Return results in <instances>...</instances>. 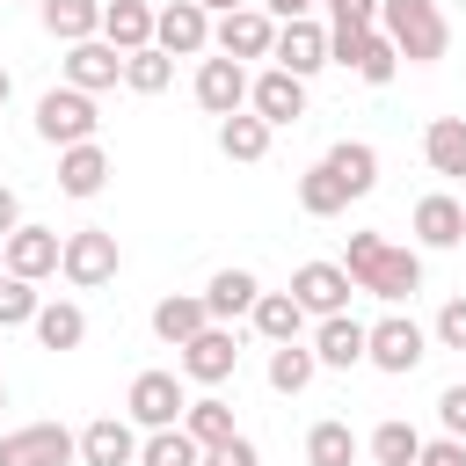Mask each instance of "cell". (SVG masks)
Segmentation results:
<instances>
[{
    "instance_id": "1",
    "label": "cell",
    "mask_w": 466,
    "mask_h": 466,
    "mask_svg": "<svg viewBox=\"0 0 466 466\" xmlns=\"http://www.w3.org/2000/svg\"><path fill=\"white\" fill-rule=\"evenodd\" d=\"M342 269H350L357 291H371V299H386V306H400V299L422 291V255H415V248H393L386 233H350Z\"/></svg>"
},
{
    "instance_id": "42",
    "label": "cell",
    "mask_w": 466,
    "mask_h": 466,
    "mask_svg": "<svg viewBox=\"0 0 466 466\" xmlns=\"http://www.w3.org/2000/svg\"><path fill=\"white\" fill-rule=\"evenodd\" d=\"M204 466H262V451H255V444L233 430L226 444H211V451H204Z\"/></svg>"
},
{
    "instance_id": "16",
    "label": "cell",
    "mask_w": 466,
    "mask_h": 466,
    "mask_svg": "<svg viewBox=\"0 0 466 466\" xmlns=\"http://www.w3.org/2000/svg\"><path fill=\"white\" fill-rule=\"evenodd\" d=\"M197 109H211V116H233V109H248V66L240 58H197Z\"/></svg>"
},
{
    "instance_id": "17",
    "label": "cell",
    "mask_w": 466,
    "mask_h": 466,
    "mask_svg": "<svg viewBox=\"0 0 466 466\" xmlns=\"http://www.w3.org/2000/svg\"><path fill=\"white\" fill-rule=\"evenodd\" d=\"M73 459L80 466H138V437L124 415H95L80 437H73Z\"/></svg>"
},
{
    "instance_id": "33",
    "label": "cell",
    "mask_w": 466,
    "mask_h": 466,
    "mask_svg": "<svg viewBox=\"0 0 466 466\" xmlns=\"http://www.w3.org/2000/svg\"><path fill=\"white\" fill-rule=\"evenodd\" d=\"M306 466H357V430L350 422H313L306 430Z\"/></svg>"
},
{
    "instance_id": "36",
    "label": "cell",
    "mask_w": 466,
    "mask_h": 466,
    "mask_svg": "<svg viewBox=\"0 0 466 466\" xmlns=\"http://www.w3.org/2000/svg\"><path fill=\"white\" fill-rule=\"evenodd\" d=\"M350 73H357L364 87H386V80L400 73V51L386 44V29H364V44H357V58H350Z\"/></svg>"
},
{
    "instance_id": "45",
    "label": "cell",
    "mask_w": 466,
    "mask_h": 466,
    "mask_svg": "<svg viewBox=\"0 0 466 466\" xmlns=\"http://www.w3.org/2000/svg\"><path fill=\"white\" fill-rule=\"evenodd\" d=\"M262 7H269V15H277V22H291V15H313V7H320V0H262Z\"/></svg>"
},
{
    "instance_id": "43",
    "label": "cell",
    "mask_w": 466,
    "mask_h": 466,
    "mask_svg": "<svg viewBox=\"0 0 466 466\" xmlns=\"http://www.w3.org/2000/svg\"><path fill=\"white\" fill-rule=\"evenodd\" d=\"M415 466H466V444H459V437H437V444L415 451Z\"/></svg>"
},
{
    "instance_id": "26",
    "label": "cell",
    "mask_w": 466,
    "mask_h": 466,
    "mask_svg": "<svg viewBox=\"0 0 466 466\" xmlns=\"http://www.w3.org/2000/svg\"><path fill=\"white\" fill-rule=\"evenodd\" d=\"M255 299H262V277H255V269H218V277L204 284V313H211V320H233V313H248Z\"/></svg>"
},
{
    "instance_id": "4",
    "label": "cell",
    "mask_w": 466,
    "mask_h": 466,
    "mask_svg": "<svg viewBox=\"0 0 466 466\" xmlns=\"http://www.w3.org/2000/svg\"><path fill=\"white\" fill-rule=\"evenodd\" d=\"M422 357H430V335H422L408 313H386V320H371V328H364V364H371V371L408 379Z\"/></svg>"
},
{
    "instance_id": "8",
    "label": "cell",
    "mask_w": 466,
    "mask_h": 466,
    "mask_svg": "<svg viewBox=\"0 0 466 466\" xmlns=\"http://www.w3.org/2000/svg\"><path fill=\"white\" fill-rule=\"evenodd\" d=\"M269 44H277V15L269 7H233V15H218L211 22V51H226V58H269Z\"/></svg>"
},
{
    "instance_id": "46",
    "label": "cell",
    "mask_w": 466,
    "mask_h": 466,
    "mask_svg": "<svg viewBox=\"0 0 466 466\" xmlns=\"http://www.w3.org/2000/svg\"><path fill=\"white\" fill-rule=\"evenodd\" d=\"M204 15H233V7H248V0H197Z\"/></svg>"
},
{
    "instance_id": "10",
    "label": "cell",
    "mask_w": 466,
    "mask_h": 466,
    "mask_svg": "<svg viewBox=\"0 0 466 466\" xmlns=\"http://www.w3.org/2000/svg\"><path fill=\"white\" fill-rule=\"evenodd\" d=\"M269 58H277L284 73L313 80V73L328 66V22H313V15H291V22H277V44H269Z\"/></svg>"
},
{
    "instance_id": "18",
    "label": "cell",
    "mask_w": 466,
    "mask_h": 466,
    "mask_svg": "<svg viewBox=\"0 0 466 466\" xmlns=\"http://www.w3.org/2000/svg\"><path fill=\"white\" fill-rule=\"evenodd\" d=\"M313 357H320V371H357L364 364V320L357 313H328L313 328Z\"/></svg>"
},
{
    "instance_id": "22",
    "label": "cell",
    "mask_w": 466,
    "mask_h": 466,
    "mask_svg": "<svg viewBox=\"0 0 466 466\" xmlns=\"http://www.w3.org/2000/svg\"><path fill=\"white\" fill-rule=\"evenodd\" d=\"M320 160L335 167V182H342L350 197H371V189H379V146H364V138H335Z\"/></svg>"
},
{
    "instance_id": "35",
    "label": "cell",
    "mask_w": 466,
    "mask_h": 466,
    "mask_svg": "<svg viewBox=\"0 0 466 466\" xmlns=\"http://www.w3.org/2000/svg\"><path fill=\"white\" fill-rule=\"evenodd\" d=\"M182 430L197 437V451H211V444H226V437H233V408H226L218 393H204V400H189V408H182Z\"/></svg>"
},
{
    "instance_id": "12",
    "label": "cell",
    "mask_w": 466,
    "mask_h": 466,
    "mask_svg": "<svg viewBox=\"0 0 466 466\" xmlns=\"http://www.w3.org/2000/svg\"><path fill=\"white\" fill-rule=\"evenodd\" d=\"M153 44L167 58H197V51H211V15L197 0H167V7H153Z\"/></svg>"
},
{
    "instance_id": "29",
    "label": "cell",
    "mask_w": 466,
    "mask_h": 466,
    "mask_svg": "<svg viewBox=\"0 0 466 466\" xmlns=\"http://www.w3.org/2000/svg\"><path fill=\"white\" fill-rule=\"evenodd\" d=\"M218 153H226V160H248V167H255V160L269 153V124H262L255 109H233V116H218Z\"/></svg>"
},
{
    "instance_id": "47",
    "label": "cell",
    "mask_w": 466,
    "mask_h": 466,
    "mask_svg": "<svg viewBox=\"0 0 466 466\" xmlns=\"http://www.w3.org/2000/svg\"><path fill=\"white\" fill-rule=\"evenodd\" d=\"M7 95H15V80H7V66H0V109H7Z\"/></svg>"
},
{
    "instance_id": "9",
    "label": "cell",
    "mask_w": 466,
    "mask_h": 466,
    "mask_svg": "<svg viewBox=\"0 0 466 466\" xmlns=\"http://www.w3.org/2000/svg\"><path fill=\"white\" fill-rule=\"evenodd\" d=\"M350 269L342 262H299L291 269V299L306 306V320H328V313H350Z\"/></svg>"
},
{
    "instance_id": "6",
    "label": "cell",
    "mask_w": 466,
    "mask_h": 466,
    "mask_svg": "<svg viewBox=\"0 0 466 466\" xmlns=\"http://www.w3.org/2000/svg\"><path fill=\"white\" fill-rule=\"evenodd\" d=\"M95 131H102L95 95H80V87H51V95L36 102V138H44V146H80V138H95Z\"/></svg>"
},
{
    "instance_id": "30",
    "label": "cell",
    "mask_w": 466,
    "mask_h": 466,
    "mask_svg": "<svg viewBox=\"0 0 466 466\" xmlns=\"http://www.w3.org/2000/svg\"><path fill=\"white\" fill-rule=\"evenodd\" d=\"M299 211H306V218H335V211H350V189L335 182L328 160H313V167L299 175Z\"/></svg>"
},
{
    "instance_id": "31",
    "label": "cell",
    "mask_w": 466,
    "mask_h": 466,
    "mask_svg": "<svg viewBox=\"0 0 466 466\" xmlns=\"http://www.w3.org/2000/svg\"><path fill=\"white\" fill-rule=\"evenodd\" d=\"M313 371H320L313 342H269V386H277V393H306Z\"/></svg>"
},
{
    "instance_id": "21",
    "label": "cell",
    "mask_w": 466,
    "mask_h": 466,
    "mask_svg": "<svg viewBox=\"0 0 466 466\" xmlns=\"http://www.w3.org/2000/svg\"><path fill=\"white\" fill-rule=\"evenodd\" d=\"M422 160H430V175L466 182V116H430V131H422Z\"/></svg>"
},
{
    "instance_id": "40",
    "label": "cell",
    "mask_w": 466,
    "mask_h": 466,
    "mask_svg": "<svg viewBox=\"0 0 466 466\" xmlns=\"http://www.w3.org/2000/svg\"><path fill=\"white\" fill-rule=\"evenodd\" d=\"M437 422H444V437H459V444H466V379L437 393Z\"/></svg>"
},
{
    "instance_id": "34",
    "label": "cell",
    "mask_w": 466,
    "mask_h": 466,
    "mask_svg": "<svg viewBox=\"0 0 466 466\" xmlns=\"http://www.w3.org/2000/svg\"><path fill=\"white\" fill-rule=\"evenodd\" d=\"M138 466H204V451H197V437H189L182 422H167V430H146Z\"/></svg>"
},
{
    "instance_id": "39",
    "label": "cell",
    "mask_w": 466,
    "mask_h": 466,
    "mask_svg": "<svg viewBox=\"0 0 466 466\" xmlns=\"http://www.w3.org/2000/svg\"><path fill=\"white\" fill-rule=\"evenodd\" d=\"M328 7V36L342 29H379V0H320Z\"/></svg>"
},
{
    "instance_id": "27",
    "label": "cell",
    "mask_w": 466,
    "mask_h": 466,
    "mask_svg": "<svg viewBox=\"0 0 466 466\" xmlns=\"http://www.w3.org/2000/svg\"><path fill=\"white\" fill-rule=\"evenodd\" d=\"M29 328H36V342H44V350H80V342H87V313H80L73 299H44Z\"/></svg>"
},
{
    "instance_id": "32",
    "label": "cell",
    "mask_w": 466,
    "mask_h": 466,
    "mask_svg": "<svg viewBox=\"0 0 466 466\" xmlns=\"http://www.w3.org/2000/svg\"><path fill=\"white\" fill-rule=\"evenodd\" d=\"M167 80H175V58H167L160 44L124 51V87H131V95H167Z\"/></svg>"
},
{
    "instance_id": "20",
    "label": "cell",
    "mask_w": 466,
    "mask_h": 466,
    "mask_svg": "<svg viewBox=\"0 0 466 466\" xmlns=\"http://www.w3.org/2000/svg\"><path fill=\"white\" fill-rule=\"evenodd\" d=\"M102 182H109V153H102L95 138L58 146V189H66V197H102Z\"/></svg>"
},
{
    "instance_id": "7",
    "label": "cell",
    "mask_w": 466,
    "mask_h": 466,
    "mask_svg": "<svg viewBox=\"0 0 466 466\" xmlns=\"http://www.w3.org/2000/svg\"><path fill=\"white\" fill-rule=\"evenodd\" d=\"M182 408H189L182 371H138L131 393H124V415H131L138 430H167V422H182Z\"/></svg>"
},
{
    "instance_id": "23",
    "label": "cell",
    "mask_w": 466,
    "mask_h": 466,
    "mask_svg": "<svg viewBox=\"0 0 466 466\" xmlns=\"http://www.w3.org/2000/svg\"><path fill=\"white\" fill-rule=\"evenodd\" d=\"M248 320H255L262 342H299V335H306V306H299L291 291H262V299L248 306Z\"/></svg>"
},
{
    "instance_id": "13",
    "label": "cell",
    "mask_w": 466,
    "mask_h": 466,
    "mask_svg": "<svg viewBox=\"0 0 466 466\" xmlns=\"http://www.w3.org/2000/svg\"><path fill=\"white\" fill-rule=\"evenodd\" d=\"M116 80H124V51H116V44H102V36L66 44V87H80V95H109Z\"/></svg>"
},
{
    "instance_id": "11",
    "label": "cell",
    "mask_w": 466,
    "mask_h": 466,
    "mask_svg": "<svg viewBox=\"0 0 466 466\" xmlns=\"http://www.w3.org/2000/svg\"><path fill=\"white\" fill-rule=\"evenodd\" d=\"M58 248H66V240H58L51 226H15V233L0 240V269L44 284V277H58Z\"/></svg>"
},
{
    "instance_id": "14",
    "label": "cell",
    "mask_w": 466,
    "mask_h": 466,
    "mask_svg": "<svg viewBox=\"0 0 466 466\" xmlns=\"http://www.w3.org/2000/svg\"><path fill=\"white\" fill-rule=\"evenodd\" d=\"M248 109H255L269 131H277V124H299V116H306V80L284 73V66H269V73L248 80Z\"/></svg>"
},
{
    "instance_id": "15",
    "label": "cell",
    "mask_w": 466,
    "mask_h": 466,
    "mask_svg": "<svg viewBox=\"0 0 466 466\" xmlns=\"http://www.w3.org/2000/svg\"><path fill=\"white\" fill-rule=\"evenodd\" d=\"M73 459V430L58 422H22L0 437V466H66Z\"/></svg>"
},
{
    "instance_id": "44",
    "label": "cell",
    "mask_w": 466,
    "mask_h": 466,
    "mask_svg": "<svg viewBox=\"0 0 466 466\" xmlns=\"http://www.w3.org/2000/svg\"><path fill=\"white\" fill-rule=\"evenodd\" d=\"M15 226H22V197H15V189H7V182H0V240H7V233H15Z\"/></svg>"
},
{
    "instance_id": "2",
    "label": "cell",
    "mask_w": 466,
    "mask_h": 466,
    "mask_svg": "<svg viewBox=\"0 0 466 466\" xmlns=\"http://www.w3.org/2000/svg\"><path fill=\"white\" fill-rule=\"evenodd\" d=\"M379 29L408 66H437L451 51V22L437 0H379Z\"/></svg>"
},
{
    "instance_id": "37",
    "label": "cell",
    "mask_w": 466,
    "mask_h": 466,
    "mask_svg": "<svg viewBox=\"0 0 466 466\" xmlns=\"http://www.w3.org/2000/svg\"><path fill=\"white\" fill-rule=\"evenodd\" d=\"M415 451H422V430L415 422H379L371 430V466H415Z\"/></svg>"
},
{
    "instance_id": "19",
    "label": "cell",
    "mask_w": 466,
    "mask_h": 466,
    "mask_svg": "<svg viewBox=\"0 0 466 466\" xmlns=\"http://www.w3.org/2000/svg\"><path fill=\"white\" fill-rule=\"evenodd\" d=\"M408 226H415V240H422V248H459V240H466V204H459V197H444V189H430V197L415 204V218H408Z\"/></svg>"
},
{
    "instance_id": "38",
    "label": "cell",
    "mask_w": 466,
    "mask_h": 466,
    "mask_svg": "<svg viewBox=\"0 0 466 466\" xmlns=\"http://www.w3.org/2000/svg\"><path fill=\"white\" fill-rule=\"evenodd\" d=\"M36 306H44V299H36V284L0 269V328H29V320H36Z\"/></svg>"
},
{
    "instance_id": "48",
    "label": "cell",
    "mask_w": 466,
    "mask_h": 466,
    "mask_svg": "<svg viewBox=\"0 0 466 466\" xmlns=\"http://www.w3.org/2000/svg\"><path fill=\"white\" fill-rule=\"evenodd\" d=\"M0 408H7V386H0Z\"/></svg>"
},
{
    "instance_id": "3",
    "label": "cell",
    "mask_w": 466,
    "mask_h": 466,
    "mask_svg": "<svg viewBox=\"0 0 466 466\" xmlns=\"http://www.w3.org/2000/svg\"><path fill=\"white\" fill-rule=\"evenodd\" d=\"M116 262H124V248H116L109 226H80V233H66V248H58V277H66L73 291H102V284L116 277Z\"/></svg>"
},
{
    "instance_id": "24",
    "label": "cell",
    "mask_w": 466,
    "mask_h": 466,
    "mask_svg": "<svg viewBox=\"0 0 466 466\" xmlns=\"http://www.w3.org/2000/svg\"><path fill=\"white\" fill-rule=\"evenodd\" d=\"M204 320H211V313H204V291H167V299L153 306V335H160L167 350H182Z\"/></svg>"
},
{
    "instance_id": "41",
    "label": "cell",
    "mask_w": 466,
    "mask_h": 466,
    "mask_svg": "<svg viewBox=\"0 0 466 466\" xmlns=\"http://www.w3.org/2000/svg\"><path fill=\"white\" fill-rule=\"evenodd\" d=\"M444 350H466V299H444V313H437V328H430Z\"/></svg>"
},
{
    "instance_id": "28",
    "label": "cell",
    "mask_w": 466,
    "mask_h": 466,
    "mask_svg": "<svg viewBox=\"0 0 466 466\" xmlns=\"http://www.w3.org/2000/svg\"><path fill=\"white\" fill-rule=\"evenodd\" d=\"M44 29L58 44H80V36H102V0H36Z\"/></svg>"
},
{
    "instance_id": "25",
    "label": "cell",
    "mask_w": 466,
    "mask_h": 466,
    "mask_svg": "<svg viewBox=\"0 0 466 466\" xmlns=\"http://www.w3.org/2000/svg\"><path fill=\"white\" fill-rule=\"evenodd\" d=\"M102 44H116V51L153 44V7L146 0H102Z\"/></svg>"
},
{
    "instance_id": "5",
    "label": "cell",
    "mask_w": 466,
    "mask_h": 466,
    "mask_svg": "<svg viewBox=\"0 0 466 466\" xmlns=\"http://www.w3.org/2000/svg\"><path fill=\"white\" fill-rule=\"evenodd\" d=\"M175 364H182V379H189V386H226V379L240 371V335H233L226 320H204V328L182 342V357H175Z\"/></svg>"
},
{
    "instance_id": "49",
    "label": "cell",
    "mask_w": 466,
    "mask_h": 466,
    "mask_svg": "<svg viewBox=\"0 0 466 466\" xmlns=\"http://www.w3.org/2000/svg\"><path fill=\"white\" fill-rule=\"evenodd\" d=\"M459 7H466V0H459Z\"/></svg>"
}]
</instances>
